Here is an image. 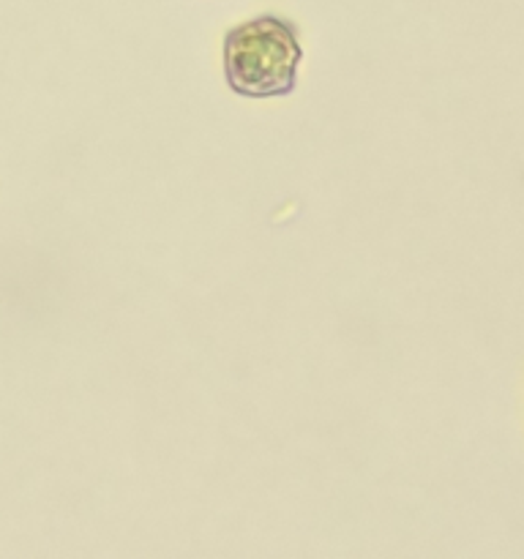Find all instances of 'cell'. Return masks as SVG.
<instances>
[{
  "instance_id": "6da1fadb",
  "label": "cell",
  "mask_w": 524,
  "mask_h": 559,
  "mask_svg": "<svg viewBox=\"0 0 524 559\" xmlns=\"http://www.w3.org/2000/svg\"><path fill=\"white\" fill-rule=\"evenodd\" d=\"M300 58L298 33L282 16H254L224 36V76L240 96H289L298 82Z\"/></svg>"
}]
</instances>
